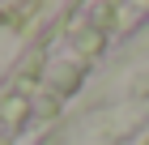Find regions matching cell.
<instances>
[{"label":"cell","instance_id":"1","mask_svg":"<svg viewBox=\"0 0 149 145\" xmlns=\"http://www.w3.org/2000/svg\"><path fill=\"white\" fill-rule=\"evenodd\" d=\"M0 115H4V120H9V124H17V120H22V115H26V94H17V98H13V102H4V107H0Z\"/></svg>","mask_w":149,"mask_h":145}]
</instances>
